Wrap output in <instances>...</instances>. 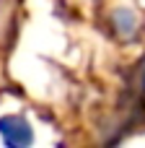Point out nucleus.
<instances>
[{"instance_id":"obj_1","label":"nucleus","mask_w":145,"mask_h":148,"mask_svg":"<svg viewBox=\"0 0 145 148\" xmlns=\"http://www.w3.org/2000/svg\"><path fill=\"white\" fill-rule=\"evenodd\" d=\"M0 138L8 148H26L34 143V130L26 117L21 114H3L0 117Z\"/></svg>"}]
</instances>
